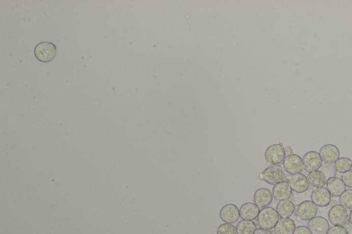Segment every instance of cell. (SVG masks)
I'll return each instance as SVG.
<instances>
[{
  "mask_svg": "<svg viewBox=\"0 0 352 234\" xmlns=\"http://www.w3.org/2000/svg\"><path fill=\"white\" fill-rule=\"evenodd\" d=\"M280 219L278 212L274 208L267 207L263 208L259 212L257 221L261 228L265 229H271L275 228Z\"/></svg>",
  "mask_w": 352,
  "mask_h": 234,
  "instance_id": "1",
  "label": "cell"
},
{
  "mask_svg": "<svg viewBox=\"0 0 352 234\" xmlns=\"http://www.w3.org/2000/svg\"><path fill=\"white\" fill-rule=\"evenodd\" d=\"M35 55L39 61L43 63L52 62L57 55V48L52 43L41 42L35 48Z\"/></svg>",
  "mask_w": 352,
  "mask_h": 234,
  "instance_id": "2",
  "label": "cell"
},
{
  "mask_svg": "<svg viewBox=\"0 0 352 234\" xmlns=\"http://www.w3.org/2000/svg\"><path fill=\"white\" fill-rule=\"evenodd\" d=\"M286 150L282 145L279 143L271 145L267 149L265 153L266 162L271 166H278L284 162L286 158Z\"/></svg>",
  "mask_w": 352,
  "mask_h": 234,
  "instance_id": "3",
  "label": "cell"
},
{
  "mask_svg": "<svg viewBox=\"0 0 352 234\" xmlns=\"http://www.w3.org/2000/svg\"><path fill=\"white\" fill-rule=\"evenodd\" d=\"M285 178V172L282 167L280 166H272L265 169L261 179L265 182L270 185H277L283 182Z\"/></svg>",
  "mask_w": 352,
  "mask_h": 234,
  "instance_id": "4",
  "label": "cell"
},
{
  "mask_svg": "<svg viewBox=\"0 0 352 234\" xmlns=\"http://www.w3.org/2000/svg\"><path fill=\"white\" fill-rule=\"evenodd\" d=\"M317 206L312 200H305L299 204L296 215L302 221H310L317 214Z\"/></svg>",
  "mask_w": 352,
  "mask_h": 234,
  "instance_id": "5",
  "label": "cell"
},
{
  "mask_svg": "<svg viewBox=\"0 0 352 234\" xmlns=\"http://www.w3.org/2000/svg\"><path fill=\"white\" fill-rule=\"evenodd\" d=\"M287 182L289 183L292 191L298 194L306 192L310 187L308 178L306 175L299 173L296 174H290L287 178Z\"/></svg>",
  "mask_w": 352,
  "mask_h": 234,
  "instance_id": "6",
  "label": "cell"
},
{
  "mask_svg": "<svg viewBox=\"0 0 352 234\" xmlns=\"http://www.w3.org/2000/svg\"><path fill=\"white\" fill-rule=\"evenodd\" d=\"M284 170L290 174H296L304 170V166L303 159L300 155L290 154L285 158L284 162Z\"/></svg>",
  "mask_w": 352,
  "mask_h": 234,
  "instance_id": "7",
  "label": "cell"
},
{
  "mask_svg": "<svg viewBox=\"0 0 352 234\" xmlns=\"http://www.w3.org/2000/svg\"><path fill=\"white\" fill-rule=\"evenodd\" d=\"M312 201L320 208L328 207L332 200V194L327 188L321 187L314 189L311 194Z\"/></svg>",
  "mask_w": 352,
  "mask_h": 234,
  "instance_id": "8",
  "label": "cell"
},
{
  "mask_svg": "<svg viewBox=\"0 0 352 234\" xmlns=\"http://www.w3.org/2000/svg\"><path fill=\"white\" fill-rule=\"evenodd\" d=\"M304 170L307 172L318 170L322 166V161L319 153L316 151H310L305 154L304 158Z\"/></svg>",
  "mask_w": 352,
  "mask_h": 234,
  "instance_id": "9",
  "label": "cell"
},
{
  "mask_svg": "<svg viewBox=\"0 0 352 234\" xmlns=\"http://www.w3.org/2000/svg\"><path fill=\"white\" fill-rule=\"evenodd\" d=\"M330 223L334 226H341L346 223L348 218L347 211L341 206L336 204L328 212Z\"/></svg>",
  "mask_w": 352,
  "mask_h": 234,
  "instance_id": "10",
  "label": "cell"
},
{
  "mask_svg": "<svg viewBox=\"0 0 352 234\" xmlns=\"http://www.w3.org/2000/svg\"><path fill=\"white\" fill-rule=\"evenodd\" d=\"M319 154L322 162L326 164H333L340 158L339 149L333 144H326L320 149Z\"/></svg>",
  "mask_w": 352,
  "mask_h": 234,
  "instance_id": "11",
  "label": "cell"
},
{
  "mask_svg": "<svg viewBox=\"0 0 352 234\" xmlns=\"http://www.w3.org/2000/svg\"><path fill=\"white\" fill-rule=\"evenodd\" d=\"M220 216L226 223H235L240 217L239 208L234 204H226L220 210Z\"/></svg>",
  "mask_w": 352,
  "mask_h": 234,
  "instance_id": "12",
  "label": "cell"
},
{
  "mask_svg": "<svg viewBox=\"0 0 352 234\" xmlns=\"http://www.w3.org/2000/svg\"><path fill=\"white\" fill-rule=\"evenodd\" d=\"M309 229L312 234H327L330 229L329 222L321 216H316L308 222Z\"/></svg>",
  "mask_w": 352,
  "mask_h": 234,
  "instance_id": "13",
  "label": "cell"
},
{
  "mask_svg": "<svg viewBox=\"0 0 352 234\" xmlns=\"http://www.w3.org/2000/svg\"><path fill=\"white\" fill-rule=\"evenodd\" d=\"M273 194L269 189L261 188L255 192L254 202L259 208H267L272 203Z\"/></svg>",
  "mask_w": 352,
  "mask_h": 234,
  "instance_id": "14",
  "label": "cell"
},
{
  "mask_svg": "<svg viewBox=\"0 0 352 234\" xmlns=\"http://www.w3.org/2000/svg\"><path fill=\"white\" fill-rule=\"evenodd\" d=\"M274 198L279 201L290 199L292 195V190L288 182H281L275 185L273 189Z\"/></svg>",
  "mask_w": 352,
  "mask_h": 234,
  "instance_id": "15",
  "label": "cell"
},
{
  "mask_svg": "<svg viewBox=\"0 0 352 234\" xmlns=\"http://www.w3.org/2000/svg\"><path fill=\"white\" fill-rule=\"evenodd\" d=\"M259 208L253 202H247L241 206L239 209L240 217L245 221H253L258 217Z\"/></svg>",
  "mask_w": 352,
  "mask_h": 234,
  "instance_id": "16",
  "label": "cell"
},
{
  "mask_svg": "<svg viewBox=\"0 0 352 234\" xmlns=\"http://www.w3.org/2000/svg\"><path fill=\"white\" fill-rule=\"evenodd\" d=\"M294 221L290 218H281L275 227V234H294L296 229Z\"/></svg>",
  "mask_w": 352,
  "mask_h": 234,
  "instance_id": "17",
  "label": "cell"
},
{
  "mask_svg": "<svg viewBox=\"0 0 352 234\" xmlns=\"http://www.w3.org/2000/svg\"><path fill=\"white\" fill-rule=\"evenodd\" d=\"M327 189L334 196H341L345 191L346 186L343 181L338 178H330L327 182Z\"/></svg>",
  "mask_w": 352,
  "mask_h": 234,
  "instance_id": "18",
  "label": "cell"
},
{
  "mask_svg": "<svg viewBox=\"0 0 352 234\" xmlns=\"http://www.w3.org/2000/svg\"><path fill=\"white\" fill-rule=\"evenodd\" d=\"M308 178L309 184L314 188H321L327 184V178L322 171L316 170L310 172Z\"/></svg>",
  "mask_w": 352,
  "mask_h": 234,
  "instance_id": "19",
  "label": "cell"
},
{
  "mask_svg": "<svg viewBox=\"0 0 352 234\" xmlns=\"http://www.w3.org/2000/svg\"><path fill=\"white\" fill-rule=\"evenodd\" d=\"M277 212L281 218H290L294 214L295 206L290 200L279 201L277 206Z\"/></svg>",
  "mask_w": 352,
  "mask_h": 234,
  "instance_id": "20",
  "label": "cell"
},
{
  "mask_svg": "<svg viewBox=\"0 0 352 234\" xmlns=\"http://www.w3.org/2000/svg\"><path fill=\"white\" fill-rule=\"evenodd\" d=\"M238 234H254L257 230V225L252 221H239L237 225Z\"/></svg>",
  "mask_w": 352,
  "mask_h": 234,
  "instance_id": "21",
  "label": "cell"
},
{
  "mask_svg": "<svg viewBox=\"0 0 352 234\" xmlns=\"http://www.w3.org/2000/svg\"><path fill=\"white\" fill-rule=\"evenodd\" d=\"M334 168L336 172L339 173H345L352 168V161L347 157H340L335 163H334Z\"/></svg>",
  "mask_w": 352,
  "mask_h": 234,
  "instance_id": "22",
  "label": "cell"
},
{
  "mask_svg": "<svg viewBox=\"0 0 352 234\" xmlns=\"http://www.w3.org/2000/svg\"><path fill=\"white\" fill-rule=\"evenodd\" d=\"M340 203L347 211H352V190H345L340 196Z\"/></svg>",
  "mask_w": 352,
  "mask_h": 234,
  "instance_id": "23",
  "label": "cell"
},
{
  "mask_svg": "<svg viewBox=\"0 0 352 234\" xmlns=\"http://www.w3.org/2000/svg\"><path fill=\"white\" fill-rule=\"evenodd\" d=\"M218 234H238L237 228L229 223H224L217 229Z\"/></svg>",
  "mask_w": 352,
  "mask_h": 234,
  "instance_id": "24",
  "label": "cell"
},
{
  "mask_svg": "<svg viewBox=\"0 0 352 234\" xmlns=\"http://www.w3.org/2000/svg\"><path fill=\"white\" fill-rule=\"evenodd\" d=\"M341 178L345 186L348 187V188H352V170L343 173Z\"/></svg>",
  "mask_w": 352,
  "mask_h": 234,
  "instance_id": "25",
  "label": "cell"
},
{
  "mask_svg": "<svg viewBox=\"0 0 352 234\" xmlns=\"http://www.w3.org/2000/svg\"><path fill=\"white\" fill-rule=\"evenodd\" d=\"M347 229L342 226H334L330 228L327 234H348Z\"/></svg>",
  "mask_w": 352,
  "mask_h": 234,
  "instance_id": "26",
  "label": "cell"
},
{
  "mask_svg": "<svg viewBox=\"0 0 352 234\" xmlns=\"http://www.w3.org/2000/svg\"><path fill=\"white\" fill-rule=\"evenodd\" d=\"M294 234H312L310 230L306 226H300L296 227L294 232Z\"/></svg>",
  "mask_w": 352,
  "mask_h": 234,
  "instance_id": "27",
  "label": "cell"
},
{
  "mask_svg": "<svg viewBox=\"0 0 352 234\" xmlns=\"http://www.w3.org/2000/svg\"><path fill=\"white\" fill-rule=\"evenodd\" d=\"M254 234H273L272 232L269 229H263V228H259L257 229L256 231Z\"/></svg>",
  "mask_w": 352,
  "mask_h": 234,
  "instance_id": "28",
  "label": "cell"
},
{
  "mask_svg": "<svg viewBox=\"0 0 352 234\" xmlns=\"http://www.w3.org/2000/svg\"><path fill=\"white\" fill-rule=\"evenodd\" d=\"M349 221H350V223H351V225H352V211L351 212V213H350Z\"/></svg>",
  "mask_w": 352,
  "mask_h": 234,
  "instance_id": "29",
  "label": "cell"
},
{
  "mask_svg": "<svg viewBox=\"0 0 352 234\" xmlns=\"http://www.w3.org/2000/svg\"><path fill=\"white\" fill-rule=\"evenodd\" d=\"M210 234H213V233H210Z\"/></svg>",
  "mask_w": 352,
  "mask_h": 234,
  "instance_id": "30",
  "label": "cell"
}]
</instances>
